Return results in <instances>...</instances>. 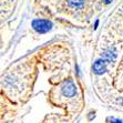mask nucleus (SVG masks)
<instances>
[{"label":"nucleus","instance_id":"1","mask_svg":"<svg viewBox=\"0 0 123 123\" xmlns=\"http://www.w3.org/2000/svg\"><path fill=\"white\" fill-rule=\"evenodd\" d=\"M32 27L38 33H46L52 29V22L46 19H36L32 21Z\"/></svg>","mask_w":123,"mask_h":123},{"label":"nucleus","instance_id":"2","mask_svg":"<svg viewBox=\"0 0 123 123\" xmlns=\"http://www.w3.org/2000/svg\"><path fill=\"white\" fill-rule=\"evenodd\" d=\"M106 61H108L106 59H102V60L95 61L94 64H93V67H92L94 73H97V74H102L103 72L105 71L106 70V64H108Z\"/></svg>","mask_w":123,"mask_h":123},{"label":"nucleus","instance_id":"3","mask_svg":"<svg viewBox=\"0 0 123 123\" xmlns=\"http://www.w3.org/2000/svg\"><path fill=\"white\" fill-rule=\"evenodd\" d=\"M63 93H64L66 95H68V97H72V95H74L75 86H74V83L72 82L71 80H69L68 82L64 84V86H63Z\"/></svg>","mask_w":123,"mask_h":123},{"label":"nucleus","instance_id":"4","mask_svg":"<svg viewBox=\"0 0 123 123\" xmlns=\"http://www.w3.org/2000/svg\"><path fill=\"white\" fill-rule=\"evenodd\" d=\"M68 3L71 7H81L84 3V0H68Z\"/></svg>","mask_w":123,"mask_h":123},{"label":"nucleus","instance_id":"5","mask_svg":"<svg viewBox=\"0 0 123 123\" xmlns=\"http://www.w3.org/2000/svg\"><path fill=\"white\" fill-rule=\"evenodd\" d=\"M111 123H122L121 120H115V119H112V122Z\"/></svg>","mask_w":123,"mask_h":123},{"label":"nucleus","instance_id":"6","mask_svg":"<svg viewBox=\"0 0 123 123\" xmlns=\"http://www.w3.org/2000/svg\"><path fill=\"white\" fill-rule=\"evenodd\" d=\"M98 25H99V20H97V21H95V23H94V28H97V27H98Z\"/></svg>","mask_w":123,"mask_h":123},{"label":"nucleus","instance_id":"7","mask_svg":"<svg viewBox=\"0 0 123 123\" xmlns=\"http://www.w3.org/2000/svg\"><path fill=\"white\" fill-rule=\"evenodd\" d=\"M111 1H112V0H105L104 2H105V3H110V2H111Z\"/></svg>","mask_w":123,"mask_h":123}]
</instances>
